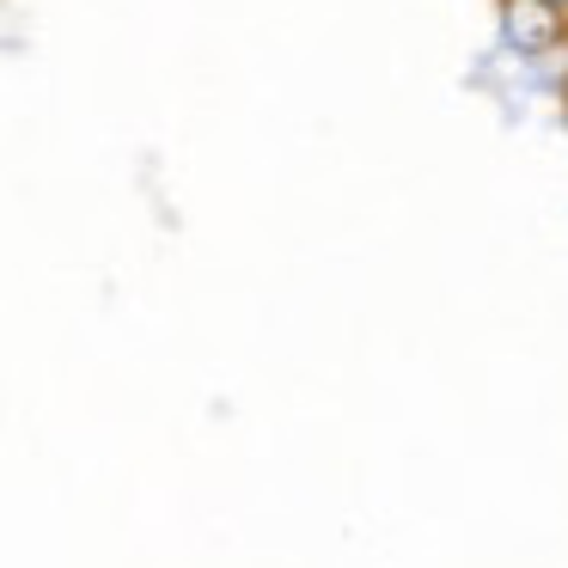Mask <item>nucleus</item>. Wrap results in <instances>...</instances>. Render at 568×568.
<instances>
[{"label":"nucleus","mask_w":568,"mask_h":568,"mask_svg":"<svg viewBox=\"0 0 568 568\" xmlns=\"http://www.w3.org/2000/svg\"><path fill=\"white\" fill-rule=\"evenodd\" d=\"M544 7H568V0H544Z\"/></svg>","instance_id":"1"}]
</instances>
